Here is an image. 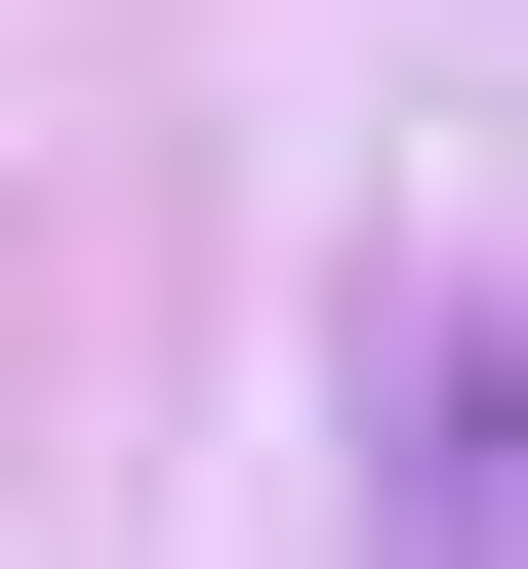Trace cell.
Here are the masks:
<instances>
[{
    "label": "cell",
    "mask_w": 528,
    "mask_h": 569,
    "mask_svg": "<svg viewBox=\"0 0 528 569\" xmlns=\"http://www.w3.org/2000/svg\"><path fill=\"white\" fill-rule=\"evenodd\" d=\"M407 569H528V326L407 367Z\"/></svg>",
    "instance_id": "1"
}]
</instances>
